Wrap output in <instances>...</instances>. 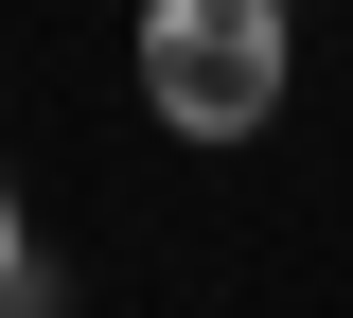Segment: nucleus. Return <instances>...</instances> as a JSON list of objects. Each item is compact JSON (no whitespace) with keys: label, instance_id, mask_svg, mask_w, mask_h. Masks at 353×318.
Listing matches in <instances>:
<instances>
[{"label":"nucleus","instance_id":"2","mask_svg":"<svg viewBox=\"0 0 353 318\" xmlns=\"http://www.w3.org/2000/svg\"><path fill=\"white\" fill-rule=\"evenodd\" d=\"M53 266H36V212H18V177H0V318H36Z\"/></svg>","mask_w":353,"mask_h":318},{"label":"nucleus","instance_id":"3","mask_svg":"<svg viewBox=\"0 0 353 318\" xmlns=\"http://www.w3.org/2000/svg\"><path fill=\"white\" fill-rule=\"evenodd\" d=\"M283 18H301V0H283Z\"/></svg>","mask_w":353,"mask_h":318},{"label":"nucleus","instance_id":"1","mask_svg":"<svg viewBox=\"0 0 353 318\" xmlns=\"http://www.w3.org/2000/svg\"><path fill=\"white\" fill-rule=\"evenodd\" d=\"M283 71H301L283 0H141V106H159V141H265Z\"/></svg>","mask_w":353,"mask_h":318}]
</instances>
